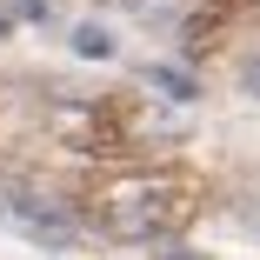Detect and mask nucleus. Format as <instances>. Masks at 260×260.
Instances as JSON below:
<instances>
[{"label":"nucleus","instance_id":"obj_8","mask_svg":"<svg viewBox=\"0 0 260 260\" xmlns=\"http://www.w3.org/2000/svg\"><path fill=\"white\" fill-rule=\"evenodd\" d=\"M7 27H14V14H0V40H7Z\"/></svg>","mask_w":260,"mask_h":260},{"label":"nucleus","instance_id":"obj_7","mask_svg":"<svg viewBox=\"0 0 260 260\" xmlns=\"http://www.w3.org/2000/svg\"><path fill=\"white\" fill-rule=\"evenodd\" d=\"M240 87H247V93L260 100V54H247V67H240Z\"/></svg>","mask_w":260,"mask_h":260},{"label":"nucleus","instance_id":"obj_4","mask_svg":"<svg viewBox=\"0 0 260 260\" xmlns=\"http://www.w3.org/2000/svg\"><path fill=\"white\" fill-rule=\"evenodd\" d=\"M147 80H153V87H160V93H180V100H187V93H193V87H187V80H180V74H167V67H147Z\"/></svg>","mask_w":260,"mask_h":260},{"label":"nucleus","instance_id":"obj_6","mask_svg":"<svg viewBox=\"0 0 260 260\" xmlns=\"http://www.w3.org/2000/svg\"><path fill=\"white\" fill-rule=\"evenodd\" d=\"M14 20H54V0H14Z\"/></svg>","mask_w":260,"mask_h":260},{"label":"nucleus","instance_id":"obj_1","mask_svg":"<svg viewBox=\"0 0 260 260\" xmlns=\"http://www.w3.org/2000/svg\"><path fill=\"white\" fill-rule=\"evenodd\" d=\"M93 214H100V234L107 240H153L174 220H187V187L167 180V174H134V180H114L100 193Z\"/></svg>","mask_w":260,"mask_h":260},{"label":"nucleus","instance_id":"obj_3","mask_svg":"<svg viewBox=\"0 0 260 260\" xmlns=\"http://www.w3.org/2000/svg\"><path fill=\"white\" fill-rule=\"evenodd\" d=\"M74 54L107 60V54H114V34H107V27H93V20H87V27H74Z\"/></svg>","mask_w":260,"mask_h":260},{"label":"nucleus","instance_id":"obj_2","mask_svg":"<svg viewBox=\"0 0 260 260\" xmlns=\"http://www.w3.org/2000/svg\"><path fill=\"white\" fill-rule=\"evenodd\" d=\"M0 207H7V220H14L20 234H34V240H74V234H80V227L67 220V207H60V200H34V193H7Z\"/></svg>","mask_w":260,"mask_h":260},{"label":"nucleus","instance_id":"obj_5","mask_svg":"<svg viewBox=\"0 0 260 260\" xmlns=\"http://www.w3.org/2000/svg\"><path fill=\"white\" fill-rule=\"evenodd\" d=\"M127 14H140V20H167L174 0H127Z\"/></svg>","mask_w":260,"mask_h":260}]
</instances>
